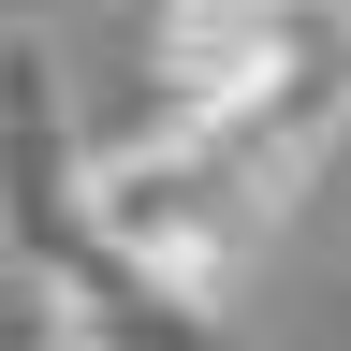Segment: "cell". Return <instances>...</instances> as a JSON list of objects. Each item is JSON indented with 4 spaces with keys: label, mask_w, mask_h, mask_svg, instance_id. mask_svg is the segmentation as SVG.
<instances>
[{
    "label": "cell",
    "mask_w": 351,
    "mask_h": 351,
    "mask_svg": "<svg viewBox=\"0 0 351 351\" xmlns=\"http://www.w3.org/2000/svg\"><path fill=\"white\" fill-rule=\"evenodd\" d=\"M278 205H293L278 176L219 161V147H191V132H147V147L88 161V191H73V234L103 249V263H132V278H161V293L219 307V293H234V263L263 249V219H278Z\"/></svg>",
    "instance_id": "obj_1"
},
{
    "label": "cell",
    "mask_w": 351,
    "mask_h": 351,
    "mask_svg": "<svg viewBox=\"0 0 351 351\" xmlns=\"http://www.w3.org/2000/svg\"><path fill=\"white\" fill-rule=\"evenodd\" d=\"M322 44H351V15H322V0H161V44H147V88H161V132H234L263 88H278L293 59H322Z\"/></svg>",
    "instance_id": "obj_2"
},
{
    "label": "cell",
    "mask_w": 351,
    "mask_h": 351,
    "mask_svg": "<svg viewBox=\"0 0 351 351\" xmlns=\"http://www.w3.org/2000/svg\"><path fill=\"white\" fill-rule=\"evenodd\" d=\"M73 191H88V147L59 117V59H44V29H0V249H15L29 278L59 249H88Z\"/></svg>",
    "instance_id": "obj_3"
},
{
    "label": "cell",
    "mask_w": 351,
    "mask_h": 351,
    "mask_svg": "<svg viewBox=\"0 0 351 351\" xmlns=\"http://www.w3.org/2000/svg\"><path fill=\"white\" fill-rule=\"evenodd\" d=\"M44 337H59V351H234L219 307L132 278V263H103V249H59V263H44Z\"/></svg>",
    "instance_id": "obj_4"
},
{
    "label": "cell",
    "mask_w": 351,
    "mask_h": 351,
    "mask_svg": "<svg viewBox=\"0 0 351 351\" xmlns=\"http://www.w3.org/2000/svg\"><path fill=\"white\" fill-rule=\"evenodd\" d=\"M322 15H351V0H322Z\"/></svg>",
    "instance_id": "obj_5"
}]
</instances>
